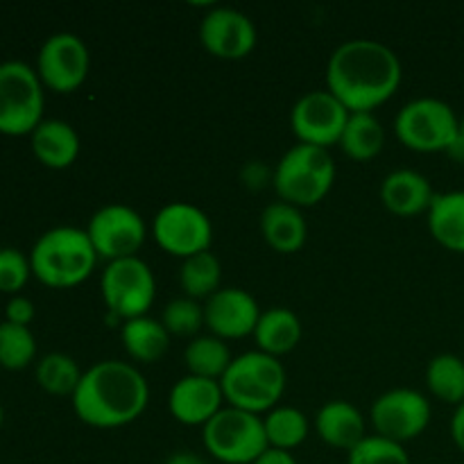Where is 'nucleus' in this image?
I'll return each instance as SVG.
<instances>
[{"instance_id":"obj_1","label":"nucleus","mask_w":464,"mask_h":464,"mask_svg":"<svg viewBox=\"0 0 464 464\" xmlns=\"http://www.w3.org/2000/svg\"><path fill=\"white\" fill-rule=\"evenodd\" d=\"M401 75V62L392 48L374 39H349L329 57L326 91L349 113H372L397 93Z\"/></svg>"},{"instance_id":"obj_2","label":"nucleus","mask_w":464,"mask_h":464,"mask_svg":"<svg viewBox=\"0 0 464 464\" xmlns=\"http://www.w3.org/2000/svg\"><path fill=\"white\" fill-rule=\"evenodd\" d=\"M72 411L93 429H121L143 415L150 401L145 376L122 361H100L82 374Z\"/></svg>"},{"instance_id":"obj_3","label":"nucleus","mask_w":464,"mask_h":464,"mask_svg":"<svg viewBox=\"0 0 464 464\" xmlns=\"http://www.w3.org/2000/svg\"><path fill=\"white\" fill-rule=\"evenodd\" d=\"M98 254L86 229L54 227L39 236L30 252L32 275L48 288H75L95 270Z\"/></svg>"},{"instance_id":"obj_4","label":"nucleus","mask_w":464,"mask_h":464,"mask_svg":"<svg viewBox=\"0 0 464 464\" xmlns=\"http://www.w3.org/2000/svg\"><path fill=\"white\" fill-rule=\"evenodd\" d=\"M285 370L279 358L263 352H247L234 358L220 379V388L231 408L254 412H270L285 390Z\"/></svg>"},{"instance_id":"obj_5","label":"nucleus","mask_w":464,"mask_h":464,"mask_svg":"<svg viewBox=\"0 0 464 464\" xmlns=\"http://www.w3.org/2000/svg\"><path fill=\"white\" fill-rule=\"evenodd\" d=\"M335 181V163L329 150L299 143L279 159L272 175L281 202L293 207H315L329 195Z\"/></svg>"},{"instance_id":"obj_6","label":"nucleus","mask_w":464,"mask_h":464,"mask_svg":"<svg viewBox=\"0 0 464 464\" xmlns=\"http://www.w3.org/2000/svg\"><path fill=\"white\" fill-rule=\"evenodd\" d=\"M45 95L36 68L25 62L0 63V134H32L44 121Z\"/></svg>"},{"instance_id":"obj_7","label":"nucleus","mask_w":464,"mask_h":464,"mask_svg":"<svg viewBox=\"0 0 464 464\" xmlns=\"http://www.w3.org/2000/svg\"><path fill=\"white\" fill-rule=\"evenodd\" d=\"M399 140L415 152H449L460 134V118L440 98H417L394 118Z\"/></svg>"},{"instance_id":"obj_8","label":"nucleus","mask_w":464,"mask_h":464,"mask_svg":"<svg viewBox=\"0 0 464 464\" xmlns=\"http://www.w3.org/2000/svg\"><path fill=\"white\" fill-rule=\"evenodd\" d=\"M204 449L225 464H252L270 449L263 420L240 408H222L202 429Z\"/></svg>"},{"instance_id":"obj_9","label":"nucleus","mask_w":464,"mask_h":464,"mask_svg":"<svg viewBox=\"0 0 464 464\" xmlns=\"http://www.w3.org/2000/svg\"><path fill=\"white\" fill-rule=\"evenodd\" d=\"M100 290L111 317L127 322L148 315L157 295V284L148 263L131 256L107 263L100 276Z\"/></svg>"},{"instance_id":"obj_10","label":"nucleus","mask_w":464,"mask_h":464,"mask_svg":"<svg viewBox=\"0 0 464 464\" xmlns=\"http://www.w3.org/2000/svg\"><path fill=\"white\" fill-rule=\"evenodd\" d=\"M152 236L163 252L188 258L208 252L213 225L207 213L188 202H170L154 216Z\"/></svg>"},{"instance_id":"obj_11","label":"nucleus","mask_w":464,"mask_h":464,"mask_svg":"<svg viewBox=\"0 0 464 464\" xmlns=\"http://www.w3.org/2000/svg\"><path fill=\"white\" fill-rule=\"evenodd\" d=\"M91 54L72 32H57L44 41L36 54V75L54 93H72L89 77Z\"/></svg>"},{"instance_id":"obj_12","label":"nucleus","mask_w":464,"mask_h":464,"mask_svg":"<svg viewBox=\"0 0 464 464\" xmlns=\"http://www.w3.org/2000/svg\"><path fill=\"white\" fill-rule=\"evenodd\" d=\"M91 245L98 258L113 263L121 258L136 256L148 238V227L139 211L125 204H107L93 213L89 222Z\"/></svg>"},{"instance_id":"obj_13","label":"nucleus","mask_w":464,"mask_h":464,"mask_svg":"<svg viewBox=\"0 0 464 464\" xmlns=\"http://www.w3.org/2000/svg\"><path fill=\"white\" fill-rule=\"evenodd\" d=\"M370 417L376 435L403 444L420 438L429 429L430 403L417 390L397 388L381 394L372 403Z\"/></svg>"},{"instance_id":"obj_14","label":"nucleus","mask_w":464,"mask_h":464,"mask_svg":"<svg viewBox=\"0 0 464 464\" xmlns=\"http://www.w3.org/2000/svg\"><path fill=\"white\" fill-rule=\"evenodd\" d=\"M349 116V109L331 91H311L295 102L290 125L299 143L329 150L340 143Z\"/></svg>"},{"instance_id":"obj_15","label":"nucleus","mask_w":464,"mask_h":464,"mask_svg":"<svg viewBox=\"0 0 464 464\" xmlns=\"http://www.w3.org/2000/svg\"><path fill=\"white\" fill-rule=\"evenodd\" d=\"M199 41L218 59H243L256 45V27L234 7H213L199 23Z\"/></svg>"},{"instance_id":"obj_16","label":"nucleus","mask_w":464,"mask_h":464,"mask_svg":"<svg viewBox=\"0 0 464 464\" xmlns=\"http://www.w3.org/2000/svg\"><path fill=\"white\" fill-rule=\"evenodd\" d=\"M261 317L256 299L243 288H220L204 304V326L220 340L254 335Z\"/></svg>"},{"instance_id":"obj_17","label":"nucleus","mask_w":464,"mask_h":464,"mask_svg":"<svg viewBox=\"0 0 464 464\" xmlns=\"http://www.w3.org/2000/svg\"><path fill=\"white\" fill-rule=\"evenodd\" d=\"M222 401H225V394H222L220 381L188 374L172 385L168 408L179 424L204 429L222 411Z\"/></svg>"},{"instance_id":"obj_18","label":"nucleus","mask_w":464,"mask_h":464,"mask_svg":"<svg viewBox=\"0 0 464 464\" xmlns=\"http://www.w3.org/2000/svg\"><path fill=\"white\" fill-rule=\"evenodd\" d=\"M433 198L435 193L430 188V181L421 172L411 170V168L390 172L381 184V199L394 216L411 218L424 211L429 213Z\"/></svg>"},{"instance_id":"obj_19","label":"nucleus","mask_w":464,"mask_h":464,"mask_svg":"<svg viewBox=\"0 0 464 464\" xmlns=\"http://www.w3.org/2000/svg\"><path fill=\"white\" fill-rule=\"evenodd\" d=\"M30 143L39 163L53 170L71 168L80 154V136L75 127L59 118L41 121V125L30 134Z\"/></svg>"},{"instance_id":"obj_20","label":"nucleus","mask_w":464,"mask_h":464,"mask_svg":"<svg viewBox=\"0 0 464 464\" xmlns=\"http://www.w3.org/2000/svg\"><path fill=\"white\" fill-rule=\"evenodd\" d=\"M315 430L322 442L347 453L367 438L365 420L361 411L349 401L324 403L315 415Z\"/></svg>"},{"instance_id":"obj_21","label":"nucleus","mask_w":464,"mask_h":464,"mask_svg":"<svg viewBox=\"0 0 464 464\" xmlns=\"http://www.w3.org/2000/svg\"><path fill=\"white\" fill-rule=\"evenodd\" d=\"M261 234L272 249L281 254L299 252L306 243L308 227L302 208L288 202H272L261 213Z\"/></svg>"},{"instance_id":"obj_22","label":"nucleus","mask_w":464,"mask_h":464,"mask_svg":"<svg viewBox=\"0 0 464 464\" xmlns=\"http://www.w3.org/2000/svg\"><path fill=\"white\" fill-rule=\"evenodd\" d=\"M429 231L442 247L464 254V190L435 195L429 208Z\"/></svg>"},{"instance_id":"obj_23","label":"nucleus","mask_w":464,"mask_h":464,"mask_svg":"<svg viewBox=\"0 0 464 464\" xmlns=\"http://www.w3.org/2000/svg\"><path fill=\"white\" fill-rule=\"evenodd\" d=\"M254 340L258 344V352L270 353L279 358L284 353H290L302 340V322L290 308L275 306L270 311L261 313L258 317Z\"/></svg>"},{"instance_id":"obj_24","label":"nucleus","mask_w":464,"mask_h":464,"mask_svg":"<svg viewBox=\"0 0 464 464\" xmlns=\"http://www.w3.org/2000/svg\"><path fill=\"white\" fill-rule=\"evenodd\" d=\"M121 343L136 362H157L170 347V334L161 322L143 315L122 322Z\"/></svg>"},{"instance_id":"obj_25","label":"nucleus","mask_w":464,"mask_h":464,"mask_svg":"<svg viewBox=\"0 0 464 464\" xmlns=\"http://www.w3.org/2000/svg\"><path fill=\"white\" fill-rule=\"evenodd\" d=\"M383 125L374 113H352L338 145L353 161H370L383 150Z\"/></svg>"},{"instance_id":"obj_26","label":"nucleus","mask_w":464,"mask_h":464,"mask_svg":"<svg viewBox=\"0 0 464 464\" xmlns=\"http://www.w3.org/2000/svg\"><path fill=\"white\" fill-rule=\"evenodd\" d=\"M184 361L193 376L220 381L225 372L229 370L231 362H234V358H231L225 340L216 338V335H199L186 347Z\"/></svg>"},{"instance_id":"obj_27","label":"nucleus","mask_w":464,"mask_h":464,"mask_svg":"<svg viewBox=\"0 0 464 464\" xmlns=\"http://www.w3.org/2000/svg\"><path fill=\"white\" fill-rule=\"evenodd\" d=\"M220 261L216 258V254H211V249L184 258V263H181L179 285L186 293V297L195 299V302L208 299L211 295H216L218 290H220Z\"/></svg>"},{"instance_id":"obj_28","label":"nucleus","mask_w":464,"mask_h":464,"mask_svg":"<svg viewBox=\"0 0 464 464\" xmlns=\"http://www.w3.org/2000/svg\"><path fill=\"white\" fill-rule=\"evenodd\" d=\"M426 385L440 401L464 403V361L456 353H440L426 367Z\"/></svg>"},{"instance_id":"obj_29","label":"nucleus","mask_w":464,"mask_h":464,"mask_svg":"<svg viewBox=\"0 0 464 464\" xmlns=\"http://www.w3.org/2000/svg\"><path fill=\"white\" fill-rule=\"evenodd\" d=\"M263 426L270 449H281V451H293L308 435L306 415L293 406L272 408L263 420Z\"/></svg>"},{"instance_id":"obj_30","label":"nucleus","mask_w":464,"mask_h":464,"mask_svg":"<svg viewBox=\"0 0 464 464\" xmlns=\"http://www.w3.org/2000/svg\"><path fill=\"white\" fill-rule=\"evenodd\" d=\"M82 374L77 362L66 353H48L36 362V383L54 397H72L80 385Z\"/></svg>"},{"instance_id":"obj_31","label":"nucleus","mask_w":464,"mask_h":464,"mask_svg":"<svg viewBox=\"0 0 464 464\" xmlns=\"http://www.w3.org/2000/svg\"><path fill=\"white\" fill-rule=\"evenodd\" d=\"M36 338L30 326L0 322V367L9 372H21L34 361Z\"/></svg>"},{"instance_id":"obj_32","label":"nucleus","mask_w":464,"mask_h":464,"mask_svg":"<svg viewBox=\"0 0 464 464\" xmlns=\"http://www.w3.org/2000/svg\"><path fill=\"white\" fill-rule=\"evenodd\" d=\"M347 464H412L403 444L381 435H367L356 449L349 451Z\"/></svg>"},{"instance_id":"obj_33","label":"nucleus","mask_w":464,"mask_h":464,"mask_svg":"<svg viewBox=\"0 0 464 464\" xmlns=\"http://www.w3.org/2000/svg\"><path fill=\"white\" fill-rule=\"evenodd\" d=\"M161 324L170 335H195L204 326V306L190 297H177L166 304Z\"/></svg>"},{"instance_id":"obj_34","label":"nucleus","mask_w":464,"mask_h":464,"mask_svg":"<svg viewBox=\"0 0 464 464\" xmlns=\"http://www.w3.org/2000/svg\"><path fill=\"white\" fill-rule=\"evenodd\" d=\"M32 276L30 254L16 247L0 249V293L18 295Z\"/></svg>"},{"instance_id":"obj_35","label":"nucleus","mask_w":464,"mask_h":464,"mask_svg":"<svg viewBox=\"0 0 464 464\" xmlns=\"http://www.w3.org/2000/svg\"><path fill=\"white\" fill-rule=\"evenodd\" d=\"M32 320H34V304H32V299L23 297V295L9 297V302L5 304V322L18 326H30Z\"/></svg>"},{"instance_id":"obj_36","label":"nucleus","mask_w":464,"mask_h":464,"mask_svg":"<svg viewBox=\"0 0 464 464\" xmlns=\"http://www.w3.org/2000/svg\"><path fill=\"white\" fill-rule=\"evenodd\" d=\"M252 464H297L290 451H281V449H267L266 453L256 458Z\"/></svg>"},{"instance_id":"obj_37","label":"nucleus","mask_w":464,"mask_h":464,"mask_svg":"<svg viewBox=\"0 0 464 464\" xmlns=\"http://www.w3.org/2000/svg\"><path fill=\"white\" fill-rule=\"evenodd\" d=\"M451 438L456 442V447L464 453V403L456 408L451 417Z\"/></svg>"},{"instance_id":"obj_38","label":"nucleus","mask_w":464,"mask_h":464,"mask_svg":"<svg viewBox=\"0 0 464 464\" xmlns=\"http://www.w3.org/2000/svg\"><path fill=\"white\" fill-rule=\"evenodd\" d=\"M163 464H207V460L193 451H175L172 456H168V460Z\"/></svg>"},{"instance_id":"obj_39","label":"nucleus","mask_w":464,"mask_h":464,"mask_svg":"<svg viewBox=\"0 0 464 464\" xmlns=\"http://www.w3.org/2000/svg\"><path fill=\"white\" fill-rule=\"evenodd\" d=\"M449 154H453L456 159H464V116L460 118V134H458L456 145L449 150Z\"/></svg>"},{"instance_id":"obj_40","label":"nucleus","mask_w":464,"mask_h":464,"mask_svg":"<svg viewBox=\"0 0 464 464\" xmlns=\"http://www.w3.org/2000/svg\"><path fill=\"white\" fill-rule=\"evenodd\" d=\"M3 420H5V412H3V406H0V426H3Z\"/></svg>"}]
</instances>
